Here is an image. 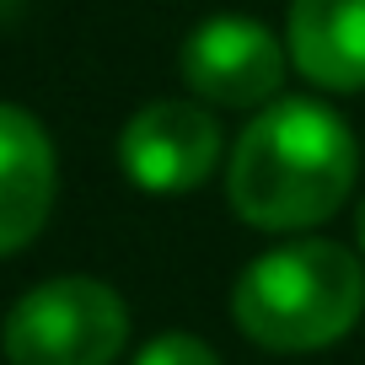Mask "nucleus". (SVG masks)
<instances>
[{
	"mask_svg": "<svg viewBox=\"0 0 365 365\" xmlns=\"http://www.w3.org/2000/svg\"><path fill=\"white\" fill-rule=\"evenodd\" d=\"M231 312L237 328L274 354L322 349L360 322L365 269L339 242H290L242 269Z\"/></svg>",
	"mask_w": 365,
	"mask_h": 365,
	"instance_id": "nucleus-2",
	"label": "nucleus"
},
{
	"mask_svg": "<svg viewBox=\"0 0 365 365\" xmlns=\"http://www.w3.org/2000/svg\"><path fill=\"white\" fill-rule=\"evenodd\" d=\"M54 210V145L27 108L0 103V258L22 252Z\"/></svg>",
	"mask_w": 365,
	"mask_h": 365,
	"instance_id": "nucleus-6",
	"label": "nucleus"
},
{
	"mask_svg": "<svg viewBox=\"0 0 365 365\" xmlns=\"http://www.w3.org/2000/svg\"><path fill=\"white\" fill-rule=\"evenodd\" d=\"M285 48L258 16H210L182 43V81L220 108H263L285 81Z\"/></svg>",
	"mask_w": 365,
	"mask_h": 365,
	"instance_id": "nucleus-4",
	"label": "nucleus"
},
{
	"mask_svg": "<svg viewBox=\"0 0 365 365\" xmlns=\"http://www.w3.org/2000/svg\"><path fill=\"white\" fill-rule=\"evenodd\" d=\"M118 161L145 194H188L220 161V124L199 103H150L124 124Z\"/></svg>",
	"mask_w": 365,
	"mask_h": 365,
	"instance_id": "nucleus-5",
	"label": "nucleus"
},
{
	"mask_svg": "<svg viewBox=\"0 0 365 365\" xmlns=\"http://www.w3.org/2000/svg\"><path fill=\"white\" fill-rule=\"evenodd\" d=\"M360 150L333 108L290 97L269 103L231 150L226 194L247 226L258 231H301L328 220L349 199Z\"/></svg>",
	"mask_w": 365,
	"mask_h": 365,
	"instance_id": "nucleus-1",
	"label": "nucleus"
},
{
	"mask_svg": "<svg viewBox=\"0 0 365 365\" xmlns=\"http://www.w3.org/2000/svg\"><path fill=\"white\" fill-rule=\"evenodd\" d=\"M354 231H360V252H365V199H360V215H354Z\"/></svg>",
	"mask_w": 365,
	"mask_h": 365,
	"instance_id": "nucleus-9",
	"label": "nucleus"
},
{
	"mask_svg": "<svg viewBox=\"0 0 365 365\" xmlns=\"http://www.w3.org/2000/svg\"><path fill=\"white\" fill-rule=\"evenodd\" d=\"M129 344V312L113 285L65 274L27 290L0 328L11 365H113Z\"/></svg>",
	"mask_w": 365,
	"mask_h": 365,
	"instance_id": "nucleus-3",
	"label": "nucleus"
},
{
	"mask_svg": "<svg viewBox=\"0 0 365 365\" xmlns=\"http://www.w3.org/2000/svg\"><path fill=\"white\" fill-rule=\"evenodd\" d=\"M135 365H220L210 344H199L194 333H161L135 354Z\"/></svg>",
	"mask_w": 365,
	"mask_h": 365,
	"instance_id": "nucleus-8",
	"label": "nucleus"
},
{
	"mask_svg": "<svg viewBox=\"0 0 365 365\" xmlns=\"http://www.w3.org/2000/svg\"><path fill=\"white\" fill-rule=\"evenodd\" d=\"M290 59L328 91L365 86V0H290Z\"/></svg>",
	"mask_w": 365,
	"mask_h": 365,
	"instance_id": "nucleus-7",
	"label": "nucleus"
}]
</instances>
